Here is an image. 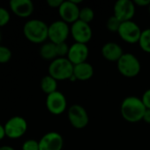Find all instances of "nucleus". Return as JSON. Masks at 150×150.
I'll return each instance as SVG.
<instances>
[{
  "mask_svg": "<svg viewBox=\"0 0 150 150\" xmlns=\"http://www.w3.org/2000/svg\"><path fill=\"white\" fill-rule=\"evenodd\" d=\"M147 108L141 98L135 96H129L124 98L120 105V112L125 120L130 123H136L143 120Z\"/></svg>",
  "mask_w": 150,
  "mask_h": 150,
  "instance_id": "nucleus-1",
  "label": "nucleus"
},
{
  "mask_svg": "<svg viewBox=\"0 0 150 150\" xmlns=\"http://www.w3.org/2000/svg\"><path fill=\"white\" fill-rule=\"evenodd\" d=\"M49 33V25L42 19L32 18L27 20L23 25V34L30 42L34 44H43Z\"/></svg>",
  "mask_w": 150,
  "mask_h": 150,
  "instance_id": "nucleus-2",
  "label": "nucleus"
},
{
  "mask_svg": "<svg viewBox=\"0 0 150 150\" xmlns=\"http://www.w3.org/2000/svg\"><path fill=\"white\" fill-rule=\"evenodd\" d=\"M73 67L74 65L67 59V57H58L50 62L48 71L49 75L57 81L70 80L73 75Z\"/></svg>",
  "mask_w": 150,
  "mask_h": 150,
  "instance_id": "nucleus-3",
  "label": "nucleus"
},
{
  "mask_svg": "<svg viewBox=\"0 0 150 150\" xmlns=\"http://www.w3.org/2000/svg\"><path fill=\"white\" fill-rule=\"evenodd\" d=\"M118 72L126 77H135L141 69L139 59L131 53H125L117 62Z\"/></svg>",
  "mask_w": 150,
  "mask_h": 150,
  "instance_id": "nucleus-4",
  "label": "nucleus"
},
{
  "mask_svg": "<svg viewBox=\"0 0 150 150\" xmlns=\"http://www.w3.org/2000/svg\"><path fill=\"white\" fill-rule=\"evenodd\" d=\"M5 135L10 139H19L27 131V122L21 116L10 118L4 125Z\"/></svg>",
  "mask_w": 150,
  "mask_h": 150,
  "instance_id": "nucleus-5",
  "label": "nucleus"
},
{
  "mask_svg": "<svg viewBox=\"0 0 150 150\" xmlns=\"http://www.w3.org/2000/svg\"><path fill=\"white\" fill-rule=\"evenodd\" d=\"M70 33L71 27H69L67 23L61 19L55 20L49 25V40L56 45L65 42Z\"/></svg>",
  "mask_w": 150,
  "mask_h": 150,
  "instance_id": "nucleus-6",
  "label": "nucleus"
},
{
  "mask_svg": "<svg viewBox=\"0 0 150 150\" xmlns=\"http://www.w3.org/2000/svg\"><path fill=\"white\" fill-rule=\"evenodd\" d=\"M67 117L70 124L76 129L85 128L89 122L87 110L81 105L78 104H74L69 107Z\"/></svg>",
  "mask_w": 150,
  "mask_h": 150,
  "instance_id": "nucleus-7",
  "label": "nucleus"
},
{
  "mask_svg": "<svg viewBox=\"0 0 150 150\" xmlns=\"http://www.w3.org/2000/svg\"><path fill=\"white\" fill-rule=\"evenodd\" d=\"M142 30L141 27L133 20L122 22L119 29H118V35L119 37L129 44H135L139 42Z\"/></svg>",
  "mask_w": 150,
  "mask_h": 150,
  "instance_id": "nucleus-8",
  "label": "nucleus"
},
{
  "mask_svg": "<svg viewBox=\"0 0 150 150\" xmlns=\"http://www.w3.org/2000/svg\"><path fill=\"white\" fill-rule=\"evenodd\" d=\"M46 107L53 115H60L67 108V100L61 91H55L46 98Z\"/></svg>",
  "mask_w": 150,
  "mask_h": 150,
  "instance_id": "nucleus-9",
  "label": "nucleus"
},
{
  "mask_svg": "<svg viewBox=\"0 0 150 150\" xmlns=\"http://www.w3.org/2000/svg\"><path fill=\"white\" fill-rule=\"evenodd\" d=\"M71 34L77 43L87 44L93 36V31L90 24H87L81 20H77L71 26Z\"/></svg>",
  "mask_w": 150,
  "mask_h": 150,
  "instance_id": "nucleus-10",
  "label": "nucleus"
},
{
  "mask_svg": "<svg viewBox=\"0 0 150 150\" xmlns=\"http://www.w3.org/2000/svg\"><path fill=\"white\" fill-rule=\"evenodd\" d=\"M136 5L131 0H118L114 4V16L121 22L132 20L135 14Z\"/></svg>",
  "mask_w": 150,
  "mask_h": 150,
  "instance_id": "nucleus-11",
  "label": "nucleus"
},
{
  "mask_svg": "<svg viewBox=\"0 0 150 150\" xmlns=\"http://www.w3.org/2000/svg\"><path fill=\"white\" fill-rule=\"evenodd\" d=\"M64 146L63 136L57 132L46 133L39 140L40 150H62Z\"/></svg>",
  "mask_w": 150,
  "mask_h": 150,
  "instance_id": "nucleus-12",
  "label": "nucleus"
},
{
  "mask_svg": "<svg viewBox=\"0 0 150 150\" xmlns=\"http://www.w3.org/2000/svg\"><path fill=\"white\" fill-rule=\"evenodd\" d=\"M80 8L79 5L72 2V0L64 1L63 4L58 8V13L61 18V20L65 21L67 24H73L79 20Z\"/></svg>",
  "mask_w": 150,
  "mask_h": 150,
  "instance_id": "nucleus-13",
  "label": "nucleus"
},
{
  "mask_svg": "<svg viewBox=\"0 0 150 150\" xmlns=\"http://www.w3.org/2000/svg\"><path fill=\"white\" fill-rule=\"evenodd\" d=\"M88 54H89V50L87 44L74 42L72 46H70L67 59L73 65H77L87 62Z\"/></svg>",
  "mask_w": 150,
  "mask_h": 150,
  "instance_id": "nucleus-14",
  "label": "nucleus"
},
{
  "mask_svg": "<svg viewBox=\"0 0 150 150\" xmlns=\"http://www.w3.org/2000/svg\"><path fill=\"white\" fill-rule=\"evenodd\" d=\"M9 6L13 14L19 18L30 17L34 10V3L31 0H11Z\"/></svg>",
  "mask_w": 150,
  "mask_h": 150,
  "instance_id": "nucleus-15",
  "label": "nucleus"
},
{
  "mask_svg": "<svg viewBox=\"0 0 150 150\" xmlns=\"http://www.w3.org/2000/svg\"><path fill=\"white\" fill-rule=\"evenodd\" d=\"M122 47L116 42H107L102 47V55L104 59L110 62H117L124 54Z\"/></svg>",
  "mask_w": 150,
  "mask_h": 150,
  "instance_id": "nucleus-16",
  "label": "nucleus"
},
{
  "mask_svg": "<svg viewBox=\"0 0 150 150\" xmlns=\"http://www.w3.org/2000/svg\"><path fill=\"white\" fill-rule=\"evenodd\" d=\"M72 76L77 81L89 80L94 76V67L88 62L74 65Z\"/></svg>",
  "mask_w": 150,
  "mask_h": 150,
  "instance_id": "nucleus-17",
  "label": "nucleus"
},
{
  "mask_svg": "<svg viewBox=\"0 0 150 150\" xmlns=\"http://www.w3.org/2000/svg\"><path fill=\"white\" fill-rule=\"evenodd\" d=\"M40 55L42 59L51 62L56 58H57L56 44L50 41L44 42L40 48Z\"/></svg>",
  "mask_w": 150,
  "mask_h": 150,
  "instance_id": "nucleus-18",
  "label": "nucleus"
},
{
  "mask_svg": "<svg viewBox=\"0 0 150 150\" xmlns=\"http://www.w3.org/2000/svg\"><path fill=\"white\" fill-rule=\"evenodd\" d=\"M40 86L45 94L50 95L57 91V81L48 74L41 79Z\"/></svg>",
  "mask_w": 150,
  "mask_h": 150,
  "instance_id": "nucleus-19",
  "label": "nucleus"
},
{
  "mask_svg": "<svg viewBox=\"0 0 150 150\" xmlns=\"http://www.w3.org/2000/svg\"><path fill=\"white\" fill-rule=\"evenodd\" d=\"M138 43L144 52L150 54V28H147L141 32Z\"/></svg>",
  "mask_w": 150,
  "mask_h": 150,
  "instance_id": "nucleus-20",
  "label": "nucleus"
},
{
  "mask_svg": "<svg viewBox=\"0 0 150 150\" xmlns=\"http://www.w3.org/2000/svg\"><path fill=\"white\" fill-rule=\"evenodd\" d=\"M95 18V11L92 8L88 6H85L80 10L79 20H81L87 24H90Z\"/></svg>",
  "mask_w": 150,
  "mask_h": 150,
  "instance_id": "nucleus-21",
  "label": "nucleus"
},
{
  "mask_svg": "<svg viewBox=\"0 0 150 150\" xmlns=\"http://www.w3.org/2000/svg\"><path fill=\"white\" fill-rule=\"evenodd\" d=\"M122 22L117 18L115 17L114 15L111 16L108 19H107V22H106V27L109 31L111 32H115V33H118V29L121 25Z\"/></svg>",
  "mask_w": 150,
  "mask_h": 150,
  "instance_id": "nucleus-22",
  "label": "nucleus"
},
{
  "mask_svg": "<svg viewBox=\"0 0 150 150\" xmlns=\"http://www.w3.org/2000/svg\"><path fill=\"white\" fill-rule=\"evenodd\" d=\"M12 56V53L8 47L0 45V63L8 62Z\"/></svg>",
  "mask_w": 150,
  "mask_h": 150,
  "instance_id": "nucleus-23",
  "label": "nucleus"
},
{
  "mask_svg": "<svg viewBox=\"0 0 150 150\" xmlns=\"http://www.w3.org/2000/svg\"><path fill=\"white\" fill-rule=\"evenodd\" d=\"M56 48H57V58H64V57H67L68 55V52H69V48L70 47L66 44V42H63V43H59L56 45Z\"/></svg>",
  "mask_w": 150,
  "mask_h": 150,
  "instance_id": "nucleus-24",
  "label": "nucleus"
},
{
  "mask_svg": "<svg viewBox=\"0 0 150 150\" xmlns=\"http://www.w3.org/2000/svg\"><path fill=\"white\" fill-rule=\"evenodd\" d=\"M11 19V13L4 7L0 6V27L6 25Z\"/></svg>",
  "mask_w": 150,
  "mask_h": 150,
  "instance_id": "nucleus-25",
  "label": "nucleus"
},
{
  "mask_svg": "<svg viewBox=\"0 0 150 150\" xmlns=\"http://www.w3.org/2000/svg\"><path fill=\"white\" fill-rule=\"evenodd\" d=\"M22 150H40L39 149V141L34 140V139H29L27 140L26 142H23Z\"/></svg>",
  "mask_w": 150,
  "mask_h": 150,
  "instance_id": "nucleus-26",
  "label": "nucleus"
},
{
  "mask_svg": "<svg viewBox=\"0 0 150 150\" xmlns=\"http://www.w3.org/2000/svg\"><path fill=\"white\" fill-rule=\"evenodd\" d=\"M141 100L144 104V105L146 106L147 109H150V89L147 90L143 95H142V98H141Z\"/></svg>",
  "mask_w": 150,
  "mask_h": 150,
  "instance_id": "nucleus-27",
  "label": "nucleus"
},
{
  "mask_svg": "<svg viewBox=\"0 0 150 150\" xmlns=\"http://www.w3.org/2000/svg\"><path fill=\"white\" fill-rule=\"evenodd\" d=\"M63 2H64L63 0H47V4L50 8H57L58 10V8L63 4Z\"/></svg>",
  "mask_w": 150,
  "mask_h": 150,
  "instance_id": "nucleus-28",
  "label": "nucleus"
},
{
  "mask_svg": "<svg viewBox=\"0 0 150 150\" xmlns=\"http://www.w3.org/2000/svg\"><path fill=\"white\" fill-rule=\"evenodd\" d=\"M134 4L137 6H142V7H149L150 4V0H134Z\"/></svg>",
  "mask_w": 150,
  "mask_h": 150,
  "instance_id": "nucleus-29",
  "label": "nucleus"
},
{
  "mask_svg": "<svg viewBox=\"0 0 150 150\" xmlns=\"http://www.w3.org/2000/svg\"><path fill=\"white\" fill-rule=\"evenodd\" d=\"M146 123L150 124V109H147L145 113H144V116H143V120Z\"/></svg>",
  "mask_w": 150,
  "mask_h": 150,
  "instance_id": "nucleus-30",
  "label": "nucleus"
},
{
  "mask_svg": "<svg viewBox=\"0 0 150 150\" xmlns=\"http://www.w3.org/2000/svg\"><path fill=\"white\" fill-rule=\"evenodd\" d=\"M5 131H4V127L0 124V141H2L5 137Z\"/></svg>",
  "mask_w": 150,
  "mask_h": 150,
  "instance_id": "nucleus-31",
  "label": "nucleus"
},
{
  "mask_svg": "<svg viewBox=\"0 0 150 150\" xmlns=\"http://www.w3.org/2000/svg\"><path fill=\"white\" fill-rule=\"evenodd\" d=\"M0 150H16L13 147L9 146V145H4L0 147Z\"/></svg>",
  "mask_w": 150,
  "mask_h": 150,
  "instance_id": "nucleus-32",
  "label": "nucleus"
},
{
  "mask_svg": "<svg viewBox=\"0 0 150 150\" xmlns=\"http://www.w3.org/2000/svg\"><path fill=\"white\" fill-rule=\"evenodd\" d=\"M2 40V33H1V31H0V42Z\"/></svg>",
  "mask_w": 150,
  "mask_h": 150,
  "instance_id": "nucleus-33",
  "label": "nucleus"
},
{
  "mask_svg": "<svg viewBox=\"0 0 150 150\" xmlns=\"http://www.w3.org/2000/svg\"><path fill=\"white\" fill-rule=\"evenodd\" d=\"M149 14H150V4H149Z\"/></svg>",
  "mask_w": 150,
  "mask_h": 150,
  "instance_id": "nucleus-34",
  "label": "nucleus"
}]
</instances>
